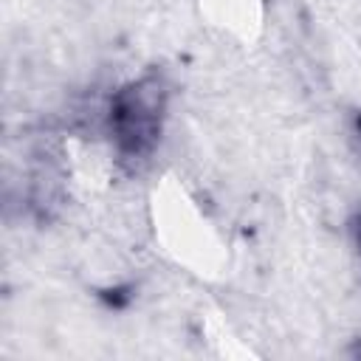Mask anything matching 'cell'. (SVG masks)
I'll use <instances>...</instances> for the list:
<instances>
[{
	"label": "cell",
	"mask_w": 361,
	"mask_h": 361,
	"mask_svg": "<svg viewBox=\"0 0 361 361\" xmlns=\"http://www.w3.org/2000/svg\"><path fill=\"white\" fill-rule=\"evenodd\" d=\"M166 99L169 90L161 73H144L113 93L107 130L118 158L141 161L155 149L166 116Z\"/></svg>",
	"instance_id": "cell-1"
},
{
	"label": "cell",
	"mask_w": 361,
	"mask_h": 361,
	"mask_svg": "<svg viewBox=\"0 0 361 361\" xmlns=\"http://www.w3.org/2000/svg\"><path fill=\"white\" fill-rule=\"evenodd\" d=\"M353 234H355V245H358V251H361V214L353 220Z\"/></svg>",
	"instance_id": "cell-2"
}]
</instances>
